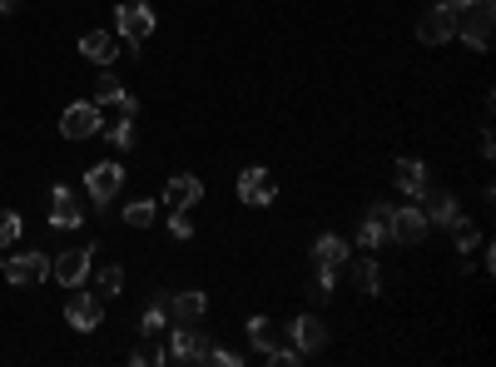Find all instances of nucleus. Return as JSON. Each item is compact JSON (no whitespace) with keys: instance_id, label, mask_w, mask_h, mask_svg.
Instances as JSON below:
<instances>
[{"instance_id":"5","label":"nucleus","mask_w":496,"mask_h":367,"mask_svg":"<svg viewBox=\"0 0 496 367\" xmlns=\"http://www.w3.org/2000/svg\"><path fill=\"white\" fill-rule=\"evenodd\" d=\"M0 274H5L10 283H15V288H35V283H45V278H50V258L30 248V254L5 258V264H0Z\"/></svg>"},{"instance_id":"34","label":"nucleus","mask_w":496,"mask_h":367,"mask_svg":"<svg viewBox=\"0 0 496 367\" xmlns=\"http://www.w3.org/2000/svg\"><path fill=\"white\" fill-rule=\"evenodd\" d=\"M452 5H467V0H452Z\"/></svg>"},{"instance_id":"21","label":"nucleus","mask_w":496,"mask_h":367,"mask_svg":"<svg viewBox=\"0 0 496 367\" xmlns=\"http://www.w3.org/2000/svg\"><path fill=\"white\" fill-rule=\"evenodd\" d=\"M353 283H357L363 293H383V274H377L373 258H357V264H353Z\"/></svg>"},{"instance_id":"22","label":"nucleus","mask_w":496,"mask_h":367,"mask_svg":"<svg viewBox=\"0 0 496 367\" xmlns=\"http://www.w3.org/2000/svg\"><path fill=\"white\" fill-rule=\"evenodd\" d=\"M124 224H130V228H150L154 224V198H134V204L124 208Z\"/></svg>"},{"instance_id":"19","label":"nucleus","mask_w":496,"mask_h":367,"mask_svg":"<svg viewBox=\"0 0 496 367\" xmlns=\"http://www.w3.org/2000/svg\"><path fill=\"white\" fill-rule=\"evenodd\" d=\"M80 55H84V60H94V65H114L120 45L110 40V30H90V35L80 40Z\"/></svg>"},{"instance_id":"17","label":"nucleus","mask_w":496,"mask_h":367,"mask_svg":"<svg viewBox=\"0 0 496 367\" xmlns=\"http://www.w3.org/2000/svg\"><path fill=\"white\" fill-rule=\"evenodd\" d=\"M422 198H427V208H422V214H427V224H442V228H452V224H457V218H462V204H457V198H452V194H437V188L427 184V194H422Z\"/></svg>"},{"instance_id":"6","label":"nucleus","mask_w":496,"mask_h":367,"mask_svg":"<svg viewBox=\"0 0 496 367\" xmlns=\"http://www.w3.org/2000/svg\"><path fill=\"white\" fill-rule=\"evenodd\" d=\"M65 323L75 333H94L104 323V303H100V293H80V288H70V303H65Z\"/></svg>"},{"instance_id":"3","label":"nucleus","mask_w":496,"mask_h":367,"mask_svg":"<svg viewBox=\"0 0 496 367\" xmlns=\"http://www.w3.org/2000/svg\"><path fill=\"white\" fill-rule=\"evenodd\" d=\"M114 25H120V35L130 40V45H144V40L154 35V10L144 5V0H124V5L114 10Z\"/></svg>"},{"instance_id":"13","label":"nucleus","mask_w":496,"mask_h":367,"mask_svg":"<svg viewBox=\"0 0 496 367\" xmlns=\"http://www.w3.org/2000/svg\"><path fill=\"white\" fill-rule=\"evenodd\" d=\"M90 254H94V248H70V254L55 258V268H50V274L65 283V288H80V283L90 278Z\"/></svg>"},{"instance_id":"4","label":"nucleus","mask_w":496,"mask_h":367,"mask_svg":"<svg viewBox=\"0 0 496 367\" xmlns=\"http://www.w3.org/2000/svg\"><path fill=\"white\" fill-rule=\"evenodd\" d=\"M164 358L169 362H209V338H204V333H194V323H174Z\"/></svg>"},{"instance_id":"9","label":"nucleus","mask_w":496,"mask_h":367,"mask_svg":"<svg viewBox=\"0 0 496 367\" xmlns=\"http://www.w3.org/2000/svg\"><path fill=\"white\" fill-rule=\"evenodd\" d=\"M100 124H104V114H100V104H70L65 114H60V134H70V140H94L100 134Z\"/></svg>"},{"instance_id":"29","label":"nucleus","mask_w":496,"mask_h":367,"mask_svg":"<svg viewBox=\"0 0 496 367\" xmlns=\"http://www.w3.org/2000/svg\"><path fill=\"white\" fill-rule=\"evenodd\" d=\"M452 228H457V254H472V248L481 244V238H477V228H472L467 218H457V224H452Z\"/></svg>"},{"instance_id":"18","label":"nucleus","mask_w":496,"mask_h":367,"mask_svg":"<svg viewBox=\"0 0 496 367\" xmlns=\"http://www.w3.org/2000/svg\"><path fill=\"white\" fill-rule=\"evenodd\" d=\"M164 198H169V208H194L199 198H204V184H199V174H174L164 188Z\"/></svg>"},{"instance_id":"25","label":"nucleus","mask_w":496,"mask_h":367,"mask_svg":"<svg viewBox=\"0 0 496 367\" xmlns=\"http://www.w3.org/2000/svg\"><path fill=\"white\" fill-rule=\"evenodd\" d=\"M124 100V85L114 75H100V85H94V104H120Z\"/></svg>"},{"instance_id":"7","label":"nucleus","mask_w":496,"mask_h":367,"mask_svg":"<svg viewBox=\"0 0 496 367\" xmlns=\"http://www.w3.org/2000/svg\"><path fill=\"white\" fill-rule=\"evenodd\" d=\"M238 198L253 208H268L273 198H278V184H273V174L263 169V164H248V169L238 174Z\"/></svg>"},{"instance_id":"26","label":"nucleus","mask_w":496,"mask_h":367,"mask_svg":"<svg viewBox=\"0 0 496 367\" xmlns=\"http://www.w3.org/2000/svg\"><path fill=\"white\" fill-rule=\"evenodd\" d=\"M100 293H124V268L120 264H110V268H100Z\"/></svg>"},{"instance_id":"8","label":"nucleus","mask_w":496,"mask_h":367,"mask_svg":"<svg viewBox=\"0 0 496 367\" xmlns=\"http://www.w3.org/2000/svg\"><path fill=\"white\" fill-rule=\"evenodd\" d=\"M427 214L422 208H393V224H387V238L393 244H403V248H417L422 238H427Z\"/></svg>"},{"instance_id":"1","label":"nucleus","mask_w":496,"mask_h":367,"mask_svg":"<svg viewBox=\"0 0 496 367\" xmlns=\"http://www.w3.org/2000/svg\"><path fill=\"white\" fill-rule=\"evenodd\" d=\"M491 25H496V0H467L457 15V35L467 40L472 50H487L491 45Z\"/></svg>"},{"instance_id":"20","label":"nucleus","mask_w":496,"mask_h":367,"mask_svg":"<svg viewBox=\"0 0 496 367\" xmlns=\"http://www.w3.org/2000/svg\"><path fill=\"white\" fill-rule=\"evenodd\" d=\"M313 254H318V268H347V238L323 234L318 244H313Z\"/></svg>"},{"instance_id":"14","label":"nucleus","mask_w":496,"mask_h":367,"mask_svg":"<svg viewBox=\"0 0 496 367\" xmlns=\"http://www.w3.org/2000/svg\"><path fill=\"white\" fill-rule=\"evenodd\" d=\"M50 224H55V228H80V224H84V208H80V198L70 194L65 184H60L55 194H50Z\"/></svg>"},{"instance_id":"12","label":"nucleus","mask_w":496,"mask_h":367,"mask_svg":"<svg viewBox=\"0 0 496 367\" xmlns=\"http://www.w3.org/2000/svg\"><path fill=\"white\" fill-rule=\"evenodd\" d=\"M288 333H293V348L298 353H318L323 343H328V323L313 318V313H298V318L288 323Z\"/></svg>"},{"instance_id":"33","label":"nucleus","mask_w":496,"mask_h":367,"mask_svg":"<svg viewBox=\"0 0 496 367\" xmlns=\"http://www.w3.org/2000/svg\"><path fill=\"white\" fill-rule=\"evenodd\" d=\"M15 5L20 0H0V15H15Z\"/></svg>"},{"instance_id":"16","label":"nucleus","mask_w":496,"mask_h":367,"mask_svg":"<svg viewBox=\"0 0 496 367\" xmlns=\"http://www.w3.org/2000/svg\"><path fill=\"white\" fill-rule=\"evenodd\" d=\"M393 184L397 188H403V194H413V198H422V194H427V164H422V159H397L393 164Z\"/></svg>"},{"instance_id":"10","label":"nucleus","mask_w":496,"mask_h":367,"mask_svg":"<svg viewBox=\"0 0 496 367\" xmlns=\"http://www.w3.org/2000/svg\"><path fill=\"white\" fill-rule=\"evenodd\" d=\"M387 224H393V208H387V204H373V208L363 214V228H357V248L377 254V248L387 244Z\"/></svg>"},{"instance_id":"2","label":"nucleus","mask_w":496,"mask_h":367,"mask_svg":"<svg viewBox=\"0 0 496 367\" xmlns=\"http://www.w3.org/2000/svg\"><path fill=\"white\" fill-rule=\"evenodd\" d=\"M457 15H462V5H452V0L432 5L427 15L417 20V40L422 45H447V40L457 35Z\"/></svg>"},{"instance_id":"28","label":"nucleus","mask_w":496,"mask_h":367,"mask_svg":"<svg viewBox=\"0 0 496 367\" xmlns=\"http://www.w3.org/2000/svg\"><path fill=\"white\" fill-rule=\"evenodd\" d=\"M110 140H114V150H134V120H130V114L110 130Z\"/></svg>"},{"instance_id":"27","label":"nucleus","mask_w":496,"mask_h":367,"mask_svg":"<svg viewBox=\"0 0 496 367\" xmlns=\"http://www.w3.org/2000/svg\"><path fill=\"white\" fill-rule=\"evenodd\" d=\"M20 244V214H0V248Z\"/></svg>"},{"instance_id":"11","label":"nucleus","mask_w":496,"mask_h":367,"mask_svg":"<svg viewBox=\"0 0 496 367\" xmlns=\"http://www.w3.org/2000/svg\"><path fill=\"white\" fill-rule=\"evenodd\" d=\"M84 188H90L94 204H110V198L124 188V169L120 164H94V169L84 174Z\"/></svg>"},{"instance_id":"31","label":"nucleus","mask_w":496,"mask_h":367,"mask_svg":"<svg viewBox=\"0 0 496 367\" xmlns=\"http://www.w3.org/2000/svg\"><path fill=\"white\" fill-rule=\"evenodd\" d=\"M169 234H174V238H189V234H194V224H189V208H174V214H169Z\"/></svg>"},{"instance_id":"32","label":"nucleus","mask_w":496,"mask_h":367,"mask_svg":"<svg viewBox=\"0 0 496 367\" xmlns=\"http://www.w3.org/2000/svg\"><path fill=\"white\" fill-rule=\"evenodd\" d=\"M130 362H134V367H144V362H169V358H164L160 348H154V343H144V348H134V353H130Z\"/></svg>"},{"instance_id":"15","label":"nucleus","mask_w":496,"mask_h":367,"mask_svg":"<svg viewBox=\"0 0 496 367\" xmlns=\"http://www.w3.org/2000/svg\"><path fill=\"white\" fill-rule=\"evenodd\" d=\"M164 308H169V318L174 323H199L209 313V298L199 288H189V293H174V298H164Z\"/></svg>"},{"instance_id":"30","label":"nucleus","mask_w":496,"mask_h":367,"mask_svg":"<svg viewBox=\"0 0 496 367\" xmlns=\"http://www.w3.org/2000/svg\"><path fill=\"white\" fill-rule=\"evenodd\" d=\"M263 358L278 362V367H298V362H303V353H298V348H268Z\"/></svg>"},{"instance_id":"24","label":"nucleus","mask_w":496,"mask_h":367,"mask_svg":"<svg viewBox=\"0 0 496 367\" xmlns=\"http://www.w3.org/2000/svg\"><path fill=\"white\" fill-rule=\"evenodd\" d=\"M144 333H150V338L169 333V308H164V298H160V303H150V313H144Z\"/></svg>"},{"instance_id":"23","label":"nucleus","mask_w":496,"mask_h":367,"mask_svg":"<svg viewBox=\"0 0 496 367\" xmlns=\"http://www.w3.org/2000/svg\"><path fill=\"white\" fill-rule=\"evenodd\" d=\"M248 343H253V353H268L273 348V323L268 318H248Z\"/></svg>"}]
</instances>
